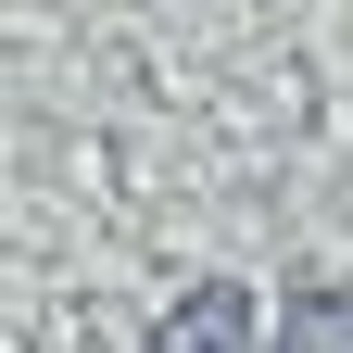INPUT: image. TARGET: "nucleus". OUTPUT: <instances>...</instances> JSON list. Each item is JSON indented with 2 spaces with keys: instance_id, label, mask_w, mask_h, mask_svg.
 I'll return each instance as SVG.
<instances>
[{
  "instance_id": "1",
  "label": "nucleus",
  "mask_w": 353,
  "mask_h": 353,
  "mask_svg": "<svg viewBox=\"0 0 353 353\" xmlns=\"http://www.w3.org/2000/svg\"><path fill=\"white\" fill-rule=\"evenodd\" d=\"M252 341H265L252 278H202V290H176V316H164L139 353H252Z\"/></svg>"
},
{
  "instance_id": "2",
  "label": "nucleus",
  "mask_w": 353,
  "mask_h": 353,
  "mask_svg": "<svg viewBox=\"0 0 353 353\" xmlns=\"http://www.w3.org/2000/svg\"><path fill=\"white\" fill-rule=\"evenodd\" d=\"M265 353H353V290L341 278H303L278 303V328H265Z\"/></svg>"
}]
</instances>
